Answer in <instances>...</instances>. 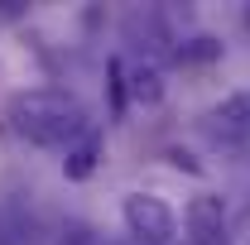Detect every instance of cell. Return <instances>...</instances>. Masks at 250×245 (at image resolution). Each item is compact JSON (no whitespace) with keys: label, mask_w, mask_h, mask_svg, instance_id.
Returning a JSON list of instances; mask_svg holds the SVG:
<instances>
[{"label":"cell","mask_w":250,"mask_h":245,"mask_svg":"<svg viewBox=\"0 0 250 245\" xmlns=\"http://www.w3.org/2000/svg\"><path fill=\"white\" fill-rule=\"evenodd\" d=\"M183 221H188V236H192L188 245H231V236H226V202L212 197V192H197L188 202Z\"/></svg>","instance_id":"obj_3"},{"label":"cell","mask_w":250,"mask_h":245,"mask_svg":"<svg viewBox=\"0 0 250 245\" xmlns=\"http://www.w3.org/2000/svg\"><path fill=\"white\" fill-rule=\"evenodd\" d=\"M207 135L217 144H246L250 140V92H231L207 111Z\"/></svg>","instance_id":"obj_4"},{"label":"cell","mask_w":250,"mask_h":245,"mask_svg":"<svg viewBox=\"0 0 250 245\" xmlns=\"http://www.w3.org/2000/svg\"><path fill=\"white\" fill-rule=\"evenodd\" d=\"M125 77H130V82H125V92L135 96L140 106H159V101H164V72H159L154 62H135Z\"/></svg>","instance_id":"obj_6"},{"label":"cell","mask_w":250,"mask_h":245,"mask_svg":"<svg viewBox=\"0 0 250 245\" xmlns=\"http://www.w3.org/2000/svg\"><path fill=\"white\" fill-rule=\"evenodd\" d=\"M246 24H250V15H246Z\"/></svg>","instance_id":"obj_9"},{"label":"cell","mask_w":250,"mask_h":245,"mask_svg":"<svg viewBox=\"0 0 250 245\" xmlns=\"http://www.w3.org/2000/svg\"><path fill=\"white\" fill-rule=\"evenodd\" d=\"M10 125L15 135H24L39 149H67L72 140H82L92 121L82 111V101L62 87H29V92L10 96Z\"/></svg>","instance_id":"obj_1"},{"label":"cell","mask_w":250,"mask_h":245,"mask_svg":"<svg viewBox=\"0 0 250 245\" xmlns=\"http://www.w3.org/2000/svg\"><path fill=\"white\" fill-rule=\"evenodd\" d=\"M246 149H250V140H246Z\"/></svg>","instance_id":"obj_10"},{"label":"cell","mask_w":250,"mask_h":245,"mask_svg":"<svg viewBox=\"0 0 250 245\" xmlns=\"http://www.w3.org/2000/svg\"><path fill=\"white\" fill-rule=\"evenodd\" d=\"M217 53H221V43H217V39H192V43H183V48H178V58H192V62H207V58H217Z\"/></svg>","instance_id":"obj_7"},{"label":"cell","mask_w":250,"mask_h":245,"mask_svg":"<svg viewBox=\"0 0 250 245\" xmlns=\"http://www.w3.org/2000/svg\"><path fill=\"white\" fill-rule=\"evenodd\" d=\"M58 245H101V241H96L92 226H82V221H67V226H62V236H58Z\"/></svg>","instance_id":"obj_8"},{"label":"cell","mask_w":250,"mask_h":245,"mask_svg":"<svg viewBox=\"0 0 250 245\" xmlns=\"http://www.w3.org/2000/svg\"><path fill=\"white\" fill-rule=\"evenodd\" d=\"M62 154H67V159H62V178H67V183H87L96 173V163H101V130L92 125L82 140H72Z\"/></svg>","instance_id":"obj_5"},{"label":"cell","mask_w":250,"mask_h":245,"mask_svg":"<svg viewBox=\"0 0 250 245\" xmlns=\"http://www.w3.org/2000/svg\"><path fill=\"white\" fill-rule=\"evenodd\" d=\"M121 216H125V231L135 236V245H168L178 231V216L154 192H130L121 202Z\"/></svg>","instance_id":"obj_2"}]
</instances>
